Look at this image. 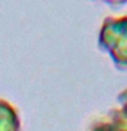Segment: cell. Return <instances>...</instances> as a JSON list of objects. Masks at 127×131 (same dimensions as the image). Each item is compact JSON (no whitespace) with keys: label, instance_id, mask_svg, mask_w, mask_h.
<instances>
[{"label":"cell","instance_id":"3957f363","mask_svg":"<svg viewBox=\"0 0 127 131\" xmlns=\"http://www.w3.org/2000/svg\"><path fill=\"white\" fill-rule=\"evenodd\" d=\"M0 131H20L18 111L11 102L0 98Z\"/></svg>","mask_w":127,"mask_h":131},{"label":"cell","instance_id":"6da1fadb","mask_svg":"<svg viewBox=\"0 0 127 131\" xmlns=\"http://www.w3.org/2000/svg\"><path fill=\"white\" fill-rule=\"evenodd\" d=\"M101 45L119 70H127V22L109 25L104 31Z\"/></svg>","mask_w":127,"mask_h":131},{"label":"cell","instance_id":"277c9868","mask_svg":"<svg viewBox=\"0 0 127 131\" xmlns=\"http://www.w3.org/2000/svg\"><path fill=\"white\" fill-rule=\"evenodd\" d=\"M113 111L127 124V88L118 94V106H115Z\"/></svg>","mask_w":127,"mask_h":131},{"label":"cell","instance_id":"7a4b0ae2","mask_svg":"<svg viewBox=\"0 0 127 131\" xmlns=\"http://www.w3.org/2000/svg\"><path fill=\"white\" fill-rule=\"evenodd\" d=\"M88 131H127V124L118 116L112 108L107 115H102L93 120Z\"/></svg>","mask_w":127,"mask_h":131}]
</instances>
